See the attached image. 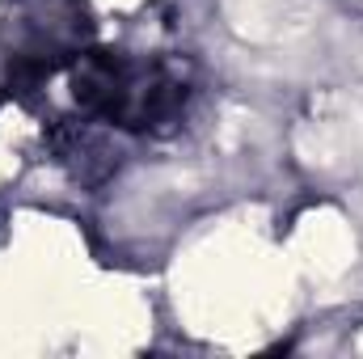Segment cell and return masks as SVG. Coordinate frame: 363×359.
Returning a JSON list of instances; mask_svg holds the SVG:
<instances>
[{
    "label": "cell",
    "instance_id": "1",
    "mask_svg": "<svg viewBox=\"0 0 363 359\" xmlns=\"http://www.w3.org/2000/svg\"><path fill=\"white\" fill-rule=\"evenodd\" d=\"M77 101L131 131H148L157 123H169L186 101V85L165 68L131 64L118 51H89L72 68Z\"/></svg>",
    "mask_w": 363,
    "mask_h": 359
}]
</instances>
